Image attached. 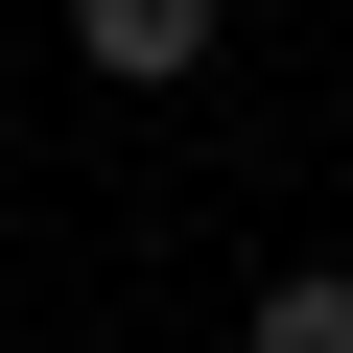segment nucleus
I'll return each mask as SVG.
<instances>
[{
  "label": "nucleus",
  "instance_id": "f257e3e1",
  "mask_svg": "<svg viewBox=\"0 0 353 353\" xmlns=\"http://www.w3.org/2000/svg\"><path fill=\"white\" fill-rule=\"evenodd\" d=\"M71 71H118V94H189V71H212V0H71Z\"/></svg>",
  "mask_w": 353,
  "mask_h": 353
},
{
  "label": "nucleus",
  "instance_id": "f03ea898",
  "mask_svg": "<svg viewBox=\"0 0 353 353\" xmlns=\"http://www.w3.org/2000/svg\"><path fill=\"white\" fill-rule=\"evenodd\" d=\"M236 353H353V259H283V283H259V330H236Z\"/></svg>",
  "mask_w": 353,
  "mask_h": 353
}]
</instances>
